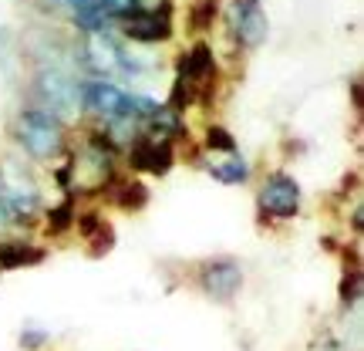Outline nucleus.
Masks as SVG:
<instances>
[{
  "instance_id": "f257e3e1",
  "label": "nucleus",
  "mask_w": 364,
  "mask_h": 351,
  "mask_svg": "<svg viewBox=\"0 0 364 351\" xmlns=\"http://www.w3.org/2000/svg\"><path fill=\"white\" fill-rule=\"evenodd\" d=\"M14 139H17V145L34 162H54L58 156L68 152L65 122L54 112H48V108H38V105L17 112V118H14Z\"/></svg>"
},
{
  "instance_id": "f03ea898",
  "label": "nucleus",
  "mask_w": 364,
  "mask_h": 351,
  "mask_svg": "<svg viewBox=\"0 0 364 351\" xmlns=\"http://www.w3.org/2000/svg\"><path fill=\"white\" fill-rule=\"evenodd\" d=\"M34 95L41 98L38 108H48L54 115H75L81 112V81H75V75H68L65 68L44 65L34 75Z\"/></svg>"
},
{
  "instance_id": "7ed1b4c3",
  "label": "nucleus",
  "mask_w": 364,
  "mask_h": 351,
  "mask_svg": "<svg viewBox=\"0 0 364 351\" xmlns=\"http://www.w3.org/2000/svg\"><path fill=\"white\" fill-rule=\"evenodd\" d=\"M0 189L7 196L14 216L24 223V226H31V223L38 220L44 199H41V186L34 182V176L24 169V162H14V159L0 162Z\"/></svg>"
},
{
  "instance_id": "20e7f679",
  "label": "nucleus",
  "mask_w": 364,
  "mask_h": 351,
  "mask_svg": "<svg viewBox=\"0 0 364 351\" xmlns=\"http://www.w3.org/2000/svg\"><path fill=\"white\" fill-rule=\"evenodd\" d=\"M300 196H304L300 193V182L290 172L277 169L263 179L260 193H257V209H260L263 220L287 223L300 213Z\"/></svg>"
},
{
  "instance_id": "39448f33",
  "label": "nucleus",
  "mask_w": 364,
  "mask_h": 351,
  "mask_svg": "<svg viewBox=\"0 0 364 351\" xmlns=\"http://www.w3.org/2000/svg\"><path fill=\"white\" fill-rule=\"evenodd\" d=\"M176 78H182L196 91V105H209L213 88H216V58H213V48L206 41H196L193 48L182 54Z\"/></svg>"
},
{
  "instance_id": "423d86ee",
  "label": "nucleus",
  "mask_w": 364,
  "mask_h": 351,
  "mask_svg": "<svg viewBox=\"0 0 364 351\" xmlns=\"http://www.w3.org/2000/svg\"><path fill=\"white\" fill-rule=\"evenodd\" d=\"M230 34L243 51H257L270 34V17L260 0H233L230 4Z\"/></svg>"
},
{
  "instance_id": "0eeeda50",
  "label": "nucleus",
  "mask_w": 364,
  "mask_h": 351,
  "mask_svg": "<svg viewBox=\"0 0 364 351\" xmlns=\"http://www.w3.org/2000/svg\"><path fill=\"white\" fill-rule=\"evenodd\" d=\"M196 284L206 298L220 300V304H230V300L240 294L243 287V267L233 261V257H216V261L199 263V273H196Z\"/></svg>"
},
{
  "instance_id": "6e6552de",
  "label": "nucleus",
  "mask_w": 364,
  "mask_h": 351,
  "mask_svg": "<svg viewBox=\"0 0 364 351\" xmlns=\"http://www.w3.org/2000/svg\"><path fill=\"white\" fill-rule=\"evenodd\" d=\"M78 54H81V65L88 68L91 75H98L102 81H108L112 75H125V48L108 31L85 34V44H81Z\"/></svg>"
},
{
  "instance_id": "1a4fd4ad",
  "label": "nucleus",
  "mask_w": 364,
  "mask_h": 351,
  "mask_svg": "<svg viewBox=\"0 0 364 351\" xmlns=\"http://www.w3.org/2000/svg\"><path fill=\"white\" fill-rule=\"evenodd\" d=\"M125 38L139 41V44H159V41H169L172 38V4L166 0L162 11L152 7V11H135L129 17L118 21Z\"/></svg>"
},
{
  "instance_id": "9d476101",
  "label": "nucleus",
  "mask_w": 364,
  "mask_h": 351,
  "mask_svg": "<svg viewBox=\"0 0 364 351\" xmlns=\"http://www.w3.org/2000/svg\"><path fill=\"white\" fill-rule=\"evenodd\" d=\"M129 166L145 172V176H166L176 166V145L169 139H149L139 135L129 145Z\"/></svg>"
},
{
  "instance_id": "9b49d317",
  "label": "nucleus",
  "mask_w": 364,
  "mask_h": 351,
  "mask_svg": "<svg viewBox=\"0 0 364 351\" xmlns=\"http://www.w3.org/2000/svg\"><path fill=\"white\" fill-rule=\"evenodd\" d=\"M75 230L81 234V240H85V243H95V247H88L91 257H102V253H108V250H112V243H115V230H112V223H105V216L98 213V209L78 213V216H75Z\"/></svg>"
},
{
  "instance_id": "f8f14e48",
  "label": "nucleus",
  "mask_w": 364,
  "mask_h": 351,
  "mask_svg": "<svg viewBox=\"0 0 364 351\" xmlns=\"http://www.w3.org/2000/svg\"><path fill=\"white\" fill-rule=\"evenodd\" d=\"M48 250L31 243V240H17V236H4L0 240V271H21V267H38L44 263Z\"/></svg>"
},
{
  "instance_id": "ddd939ff",
  "label": "nucleus",
  "mask_w": 364,
  "mask_h": 351,
  "mask_svg": "<svg viewBox=\"0 0 364 351\" xmlns=\"http://www.w3.org/2000/svg\"><path fill=\"white\" fill-rule=\"evenodd\" d=\"M105 196L108 203L125 213H139V209L149 206V186L142 179H125V176H115V179L105 186Z\"/></svg>"
},
{
  "instance_id": "4468645a",
  "label": "nucleus",
  "mask_w": 364,
  "mask_h": 351,
  "mask_svg": "<svg viewBox=\"0 0 364 351\" xmlns=\"http://www.w3.org/2000/svg\"><path fill=\"white\" fill-rule=\"evenodd\" d=\"M206 172L223 186H240L250 179V166L240 152H226V156H213L206 159Z\"/></svg>"
},
{
  "instance_id": "2eb2a0df",
  "label": "nucleus",
  "mask_w": 364,
  "mask_h": 351,
  "mask_svg": "<svg viewBox=\"0 0 364 351\" xmlns=\"http://www.w3.org/2000/svg\"><path fill=\"white\" fill-rule=\"evenodd\" d=\"M75 216H78V203H75V196H65L58 206L48 209V220H44V230L48 236H65L75 230Z\"/></svg>"
},
{
  "instance_id": "dca6fc26",
  "label": "nucleus",
  "mask_w": 364,
  "mask_h": 351,
  "mask_svg": "<svg viewBox=\"0 0 364 351\" xmlns=\"http://www.w3.org/2000/svg\"><path fill=\"white\" fill-rule=\"evenodd\" d=\"M216 14H220V0H196L189 7V27L193 31H209Z\"/></svg>"
},
{
  "instance_id": "f3484780",
  "label": "nucleus",
  "mask_w": 364,
  "mask_h": 351,
  "mask_svg": "<svg viewBox=\"0 0 364 351\" xmlns=\"http://www.w3.org/2000/svg\"><path fill=\"white\" fill-rule=\"evenodd\" d=\"M206 149L213 156H226V152H236V139L230 129H223V125H209L206 129Z\"/></svg>"
},
{
  "instance_id": "a211bd4d",
  "label": "nucleus",
  "mask_w": 364,
  "mask_h": 351,
  "mask_svg": "<svg viewBox=\"0 0 364 351\" xmlns=\"http://www.w3.org/2000/svg\"><path fill=\"white\" fill-rule=\"evenodd\" d=\"M341 300L344 308H354L361 300V267H351L344 273V284H341Z\"/></svg>"
},
{
  "instance_id": "6ab92c4d",
  "label": "nucleus",
  "mask_w": 364,
  "mask_h": 351,
  "mask_svg": "<svg viewBox=\"0 0 364 351\" xmlns=\"http://www.w3.org/2000/svg\"><path fill=\"white\" fill-rule=\"evenodd\" d=\"M14 230H24V223L14 216L11 203H7V196H4V189H0V240L7 234H14Z\"/></svg>"
},
{
  "instance_id": "aec40b11",
  "label": "nucleus",
  "mask_w": 364,
  "mask_h": 351,
  "mask_svg": "<svg viewBox=\"0 0 364 351\" xmlns=\"http://www.w3.org/2000/svg\"><path fill=\"white\" fill-rule=\"evenodd\" d=\"M48 341H51V335H48L44 328H24V331H21V345H24V351H41Z\"/></svg>"
},
{
  "instance_id": "412c9836",
  "label": "nucleus",
  "mask_w": 364,
  "mask_h": 351,
  "mask_svg": "<svg viewBox=\"0 0 364 351\" xmlns=\"http://www.w3.org/2000/svg\"><path fill=\"white\" fill-rule=\"evenodd\" d=\"M61 4H68V7H75V11H81V7H91L95 0H61Z\"/></svg>"
},
{
  "instance_id": "4be33fe9",
  "label": "nucleus",
  "mask_w": 364,
  "mask_h": 351,
  "mask_svg": "<svg viewBox=\"0 0 364 351\" xmlns=\"http://www.w3.org/2000/svg\"><path fill=\"white\" fill-rule=\"evenodd\" d=\"M324 351H348V348H344L341 341H334V338H331V341H327V345H324Z\"/></svg>"
}]
</instances>
